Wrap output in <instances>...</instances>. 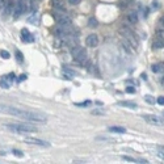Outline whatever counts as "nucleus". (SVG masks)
I'll list each match as a JSON object with an SVG mask.
<instances>
[{
    "mask_svg": "<svg viewBox=\"0 0 164 164\" xmlns=\"http://www.w3.org/2000/svg\"><path fill=\"white\" fill-rule=\"evenodd\" d=\"M0 113L11 114V116L19 117L21 119H26V121L30 122H38V124H46L47 122V116L41 113V112H32L25 110V109H17V108L0 105Z\"/></svg>",
    "mask_w": 164,
    "mask_h": 164,
    "instance_id": "1",
    "label": "nucleus"
},
{
    "mask_svg": "<svg viewBox=\"0 0 164 164\" xmlns=\"http://www.w3.org/2000/svg\"><path fill=\"white\" fill-rule=\"evenodd\" d=\"M5 129H8L11 131H14V133H21V134L37 131L36 127L32 126V125H28V124H8V125H5Z\"/></svg>",
    "mask_w": 164,
    "mask_h": 164,
    "instance_id": "2",
    "label": "nucleus"
},
{
    "mask_svg": "<svg viewBox=\"0 0 164 164\" xmlns=\"http://www.w3.org/2000/svg\"><path fill=\"white\" fill-rule=\"evenodd\" d=\"M71 54H72L75 62L80 63V65H84V63L87 62V51L83 47H80L79 45L71 47Z\"/></svg>",
    "mask_w": 164,
    "mask_h": 164,
    "instance_id": "3",
    "label": "nucleus"
},
{
    "mask_svg": "<svg viewBox=\"0 0 164 164\" xmlns=\"http://www.w3.org/2000/svg\"><path fill=\"white\" fill-rule=\"evenodd\" d=\"M119 34L122 36V38H125L126 41H129V42L134 46V49L138 47V38L135 37V34H134L129 28H126V26L119 28Z\"/></svg>",
    "mask_w": 164,
    "mask_h": 164,
    "instance_id": "4",
    "label": "nucleus"
},
{
    "mask_svg": "<svg viewBox=\"0 0 164 164\" xmlns=\"http://www.w3.org/2000/svg\"><path fill=\"white\" fill-rule=\"evenodd\" d=\"M142 118L150 125H156V126H164V119L161 117L154 116V114H144L142 116Z\"/></svg>",
    "mask_w": 164,
    "mask_h": 164,
    "instance_id": "5",
    "label": "nucleus"
},
{
    "mask_svg": "<svg viewBox=\"0 0 164 164\" xmlns=\"http://www.w3.org/2000/svg\"><path fill=\"white\" fill-rule=\"evenodd\" d=\"M25 142H26V143H29V144L40 146V147H50V143H49V142L41 141V139H36V138H26Z\"/></svg>",
    "mask_w": 164,
    "mask_h": 164,
    "instance_id": "6",
    "label": "nucleus"
},
{
    "mask_svg": "<svg viewBox=\"0 0 164 164\" xmlns=\"http://www.w3.org/2000/svg\"><path fill=\"white\" fill-rule=\"evenodd\" d=\"M85 45L88 47H96L99 45V37H97V34H89L85 38Z\"/></svg>",
    "mask_w": 164,
    "mask_h": 164,
    "instance_id": "7",
    "label": "nucleus"
},
{
    "mask_svg": "<svg viewBox=\"0 0 164 164\" xmlns=\"http://www.w3.org/2000/svg\"><path fill=\"white\" fill-rule=\"evenodd\" d=\"M21 40H23L24 42H33L34 38H33V36L29 33L28 29H23V30H21Z\"/></svg>",
    "mask_w": 164,
    "mask_h": 164,
    "instance_id": "8",
    "label": "nucleus"
},
{
    "mask_svg": "<svg viewBox=\"0 0 164 164\" xmlns=\"http://www.w3.org/2000/svg\"><path fill=\"white\" fill-rule=\"evenodd\" d=\"M151 71L155 74H164V63H158V65L151 66Z\"/></svg>",
    "mask_w": 164,
    "mask_h": 164,
    "instance_id": "9",
    "label": "nucleus"
},
{
    "mask_svg": "<svg viewBox=\"0 0 164 164\" xmlns=\"http://www.w3.org/2000/svg\"><path fill=\"white\" fill-rule=\"evenodd\" d=\"M13 7H14V0H8L7 5L4 7V14H5V16L11 14V12H12V9H13Z\"/></svg>",
    "mask_w": 164,
    "mask_h": 164,
    "instance_id": "10",
    "label": "nucleus"
},
{
    "mask_svg": "<svg viewBox=\"0 0 164 164\" xmlns=\"http://www.w3.org/2000/svg\"><path fill=\"white\" fill-rule=\"evenodd\" d=\"M127 21L130 24H137L138 23V13L137 12H131L127 14Z\"/></svg>",
    "mask_w": 164,
    "mask_h": 164,
    "instance_id": "11",
    "label": "nucleus"
},
{
    "mask_svg": "<svg viewBox=\"0 0 164 164\" xmlns=\"http://www.w3.org/2000/svg\"><path fill=\"white\" fill-rule=\"evenodd\" d=\"M152 47L154 49H164V40L155 37V40H154V42H152Z\"/></svg>",
    "mask_w": 164,
    "mask_h": 164,
    "instance_id": "12",
    "label": "nucleus"
},
{
    "mask_svg": "<svg viewBox=\"0 0 164 164\" xmlns=\"http://www.w3.org/2000/svg\"><path fill=\"white\" fill-rule=\"evenodd\" d=\"M109 131L117 133V134H125L126 133V129L125 127H119V126H110L109 127Z\"/></svg>",
    "mask_w": 164,
    "mask_h": 164,
    "instance_id": "13",
    "label": "nucleus"
},
{
    "mask_svg": "<svg viewBox=\"0 0 164 164\" xmlns=\"http://www.w3.org/2000/svg\"><path fill=\"white\" fill-rule=\"evenodd\" d=\"M119 106H126V108H137V104L133 101H119Z\"/></svg>",
    "mask_w": 164,
    "mask_h": 164,
    "instance_id": "14",
    "label": "nucleus"
},
{
    "mask_svg": "<svg viewBox=\"0 0 164 164\" xmlns=\"http://www.w3.org/2000/svg\"><path fill=\"white\" fill-rule=\"evenodd\" d=\"M63 72H65V78H66V79H70V76L76 75V72H75L74 70H70V68H63Z\"/></svg>",
    "mask_w": 164,
    "mask_h": 164,
    "instance_id": "15",
    "label": "nucleus"
},
{
    "mask_svg": "<svg viewBox=\"0 0 164 164\" xmlns=\"http://www.w3.org/2000/svg\"><path fill=\"white\" fill-rule=\"evenodd\" d=\"M0 85H1V88H4V89H8V88L11 87V83L5 79V76H4V78L0 79Z\"/></svg>",
    "mask_w": 164,
    "mask_h": 164,
    "instance_id": "16",
    "label": "nucleus"
},
{
    "mask_svg": "<svg viewBox=\"0 0 164 164\" xmlns=\"http://www.w3.org/2000/svg\"><path fill=\"white\" fill-rule=\"evenodd\" d=\"M88 26H89V28H96L97 26V20L95 17H91L89 20H88Z\"/></svg>",
    "mask_w": 164,
    "mask_h": 164,
    "instance_id": "17",
    "label": "nucleus"
},
{
    "mask_svg": "<svg viewBox=\"0 0 164 164\" xmlns=\"http://www.w3.org/2000/svg\"><path fill=\"white\" fill-rule=\"evenodd\" d=\"M156 38H161V40H164V28L156 30Z\"/></svg>",
    "mask_w": 164,
    "mask_h": 164,
    "instance_id": "18",
    "label": "nucleus"
},
{
    "mask_svg": "<svg viewBox=\"0 0 164 164\" xmlns=\"http://www.w3.org/2000/svg\"><path fill=\"white\" fill-rule=\"evenodd\" d=\"M16 59L19 62H24V57H23V53L20 50H16Z\"/></svg>",
    "mask_w": 164,
    "mask_h": 164,
    "instance_id": "19",
    "label": "nucleus"
},
{
    "mask_svg": "<svg viewBox=\"0 0 164 164\" xmlns=\"http://www.w3.org/2000/svg\"><path fill=\"white\" fill-rule=\"evenodd\" d=\"M0 57L4 58V59H8V58H9V53H8V51H5V50H1V51H0Z\"/></svg>",
    "mask_w": 164,
    "mask_h": 164,
    "instance_id": "20",
    "label": "nucleus"
},
{
    "mask_svg": "<svg viewBox=\"0 0 164 164\" xmlns=\"http://www.w3.org/2000/svg\"><path fill=\"white\" fill-rule=\"evenodd\" d=\"M144 100L148 102V104H154V97L150 96V95H147V96H144Z\"/></svg>",
    "mask_w": 164,
    "mask_h": 164,
    "instance_id": "21",
    "label": "nucleus"
},
{
    "mask_svg": "<svg viewBox=\"0 0 164 164\" xmlns=\"http://www.w3.org/2000/svg\"><path fill=\"white\" fill-rule=\"evenodd\" d=\"M91 113L95 114V116H104L105 112H104V110H92Z\"/></svg>",
    "mask_w": 164,
    "mask_h": 164,
    "instance_id": "22",
    "label": "nucleus"
},
{
    "mask_svg": "<svg viewBox=\"0 0 164 164\" xmlns=\"http://www.w3.org/2000/svg\"><path fill=\"white\" fill-rule=\"evenodd\" d=\"M5 79L8 80L9 83H12V82H13V80H14V74H12V72H11V74L8 75V76H5Z\"/></svg>",
    "mask_w": 164,
    "mask_h": 164,
    "instance_id": "23",
    "label": "nucleus"
},
{
    "mask_svg": "<svg viewBox=\"0 0 164 164\" xmlns=\"http://www.w3.org/2000/svg\"><path fill=\"white\" fill-rule=\"evenodd\" d=\"M122 159H124V160H127L129 163H137V160H134L133 158H129V156H122Z\"/></svg>",
    "mask_w": 164,
    "mask_h": 164,
    "instance_id": "24",
    "label": "nucleus"
},
{
    "mask_svg": "<svg viewBox=\"0 0 164 164\" xmlns=\"http://www.w3.org/2000/svg\"><path fill=\"white\" fill-rule=\"evenodd\" d=\"M24 80H26V75H25V74L20 75V76L17 78V83H20V82H24Z\"/></svg>",
    "mask_w": 164,
    "mask_h": 164,
    "instance_id": "25",
    "label": "nucleus"
},
{
    "mask_svg": "<svg viewBox=\"0 0 164 164\" xmlns=\"http://www.w3.org/2000/svg\"><path fill=\"white\" fill-rule=\"evenodd\" d=\"M126 92H127V93H135V88H134V87H127Z\"/></svg>",
    "mask_w": 164,
    "mask_h": 164,
    "instance_id": "26",
    "label": "nucleus"
},
{
    "mask_svg": "<svg viewBox=\"0 0 164 164\" xmlns=\"http://www.w3.org/2000/svg\"><path fill=\"white\" fill-rule=\"evenodd\" d=\"M13 155L14 156H19V158H23V152H20V151H19V150H13Z\"/></svg>",
    "mask_w": 164,
    "mask_h": 164,
    "instance_id": "27",
    "label": "nucleus"
},
{
    "mask_svg": "<svg viewBox=\"0 0 164 164\" xmlns=\"http://www.w3.org/2000/svg\"><path fill=\"white\" fill-rule=\"evenodd\" d=\"M82 0H68V3L71 4V5H76V4H79Z\"/></svg>",
    "mask_w": 164,
    "mask_h": 164,
    "instance_id": "28",
    "label": "nucleus"
},
{
    "mask_svg": "<svg viewBox=\"0 0 164 164\" xmlns=\"http://www.w3.org/2000/svg\"><path fill=\"white\" fill-rule=\"evenodd\" d=\"M7 3H8V0H0V9L4 8L7 5Z\"/></svg>",
    "mask_w": 164,
    "mask_h": 164,
    "instance_id": "29",
    "label": "nucleus"
},
{
    "mask_svg": "<svg viewBox=\"0 0 164 164\" xmlns=\"http://www.w3.org/2000/svg\"><path fill=\"white\" fill-rule=\"evenodd\" d=\"M158 104L159 105H164V97H158Z\"/></svg>",
    "mask_w": 164,
    "mask_h": 164,
    "instance_id": "30",
    "label": "nucleus"
},
{
    "mask_svg": "<svg viewBox=\"0 0 164 164\" xmlns=\"http://www.w3.org/2000/svg\"><path fill=\"white\" fill-rule=\"evenodd\" d=\"M160 25H163V28H164V16L160 17Z\"/></svg>",
    "mask_w": 164,
    "mask_h": 164,
    "instance_id": "31",
    "label": "nucleus"
},
{
    "mask_svg": "<svg viewBox=\"0 0 164 164\" xmlns=\"http://www.w3.org/2000/svg\"><path fill=\"white\" fill-rule=\"evenodd\" d=\"M158 156H159V158H161V159L164 160V154H163V152H159V154H158Z\"/></svg>",
    "mask_w": 164,
    "mask_h": 164,
    "instance_id": "32",
    "label": "nucleus"
},
{
    "mask_svg": "<svg viewBox=\"0 0 164 164\" xmlns=\"http://www.w3.org/2000/svg\"><path fill=\"white\" fill-rule=\"evenodd\" d=\"M160 84H161V85H163V87H164V76L161 78V80H160Z\"/></svg>",
    "mask_w": 164,
    "mask_h": 164,
    "instance_id": "33",
    "label": "nucleus"
},
{
    "mask_svg": "<svg viewBox=\"0 0 164 164\" xmlns=\"http://www.w3.org/2000/svg\"><path fill=\"white\" fill-rule=\"evenodd\" d=\"M159 148H160V150H163V151H164V146H160V147H159Z\"/></svg>",
    "mask_w": 164,
    "mask_h": 164,
    "instance_id": "34",
    "label": "nucleus"
}]
</instances>
